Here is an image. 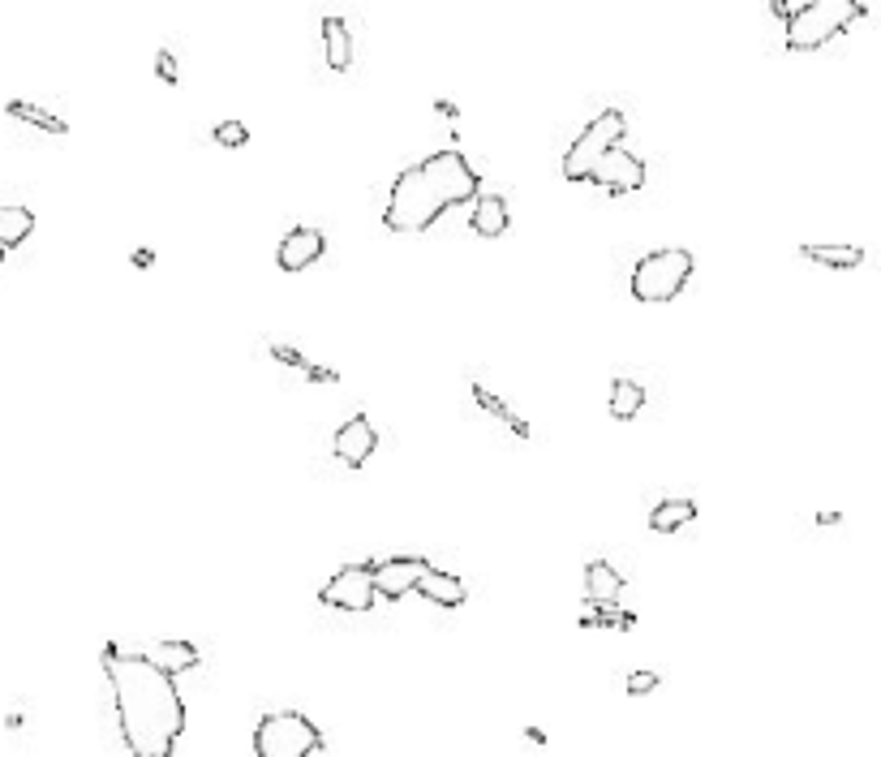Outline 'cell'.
<instances>
[{"mask_svg": "<svg viewBox=\"0 0 881 757\" xmlns=\"http://www.w3.org/2000/svg\"><path fill=\"white\" fill-rule=\"evenodd\" d=\"M864 13L869 9H864L860 0H808V5L791 9L783 44H787V52H817V48H826L830 39L847 35V26L860 22Z\"/></svg>", "mask_w": 881, "mask_h": 757, "instance_id": "3", "label": "cell"}, {"mask_svg": "<svg viewBox=\"0 0 881 757\" xmlns=\"http://www.w3.org/2000/svg\"><path fill=\"white\" fill-rule=\"evenodd\" d=\"M658 689V671H632L628 676V697H645Z\"/></svg>", "mask_w": 881, "mask_h": 757, "instance_id": "26", "label": "cell"}, {"mask_svg": "<svg viewBox=\"0 0 881 757\" xmlns=\"http://www.w3.org/2000/svg\"><path fill=\"white\" fill-rule=\"evenodd\" d=\"M319 749H323V732L297 710L263 714V723L254 727L258 757H314Z\"/></svg>", "mask_w": 881, "mask_h": 757, "instance_id": "5", "label": "cell"}, {"mask_svg": "<svg viewBox=\"0 0 881 757\" xmlns=\"http://www.w3.org/2000/svg\"><path fill=\"white\" fill-rule=\"evenodd\" d=\"M323 250H327V237L319 233V228H293V233L280 241L276 263L284 271H306V267H314L323 259Z\"/></svg>", "mask_w": 881, "mask_h": 757, "instance_id": "11", "label": "cell"}, {"mask_svg": "<svg viewBox=\"0 0 881 757\" xmlns=\"http://www.w3.org/2000/svg\"><path fill=\"white\" fill-rule=\"evenodd\" d=\"M473 401H478L482 409H490V413H495V418H499V422H508V426H512V431H516V435H521V439H529V426H525L521 418H512V413H508V405H503V401H499V396H490V392L482 388V383H473Z\"/></svg>", "mask_w": 881, "mask_h": 757, "instance_id": "23", "label": "cell"}, {"mask_svg": "<svg viewBox=\"0 0 881 757\" xmlns=\"http://www.w3.org/2000/svg\"><path fill=\"white\" fill-rule=\"evenodd\" d=\"M482 177L473 173V164L460 151H435L422 164H413L409 173H400L387 198L383 224L392 233H426L443 211L478 198Z\"/></svg>", "mask_w": 881, "mask_h": 757, "instance_id": "2", "label": "cell"}, {"mask_svg": "<svg viewBox=\"0 0 881 757\" xmlns=\"http://www.w3.org/2000/svg\"><path fill=\"white\" fill-rule=\"evenodd\" d=\"M692 521H697V504H692V499H662V504L649 512V530L654 534H675Z\"/></svg>", "mask_w": 881, "mask_h": 757, "instance_id": "17", "label": "cell"}, {"mask_svg": "<svg viewBox=\"0 0 881 757\" xmlns=\"http://www.w3.org/2000/svg\"><path fill=\"white\" fill-rule=\"evenodd\" d=\"M323 56L331 74H349L353 65V35L344 18H323Z\"/></svg>", "mask_w": 881, "mask_h": 757, "instance_id": "13", "label": "cell"}, {"mask_svg": "<svg viewBox=\"0 0 881 757\" xmlns=\"http://www.w3.org/2000/svg\"><path fill=\"white\" fill-rule=\"evenodd\" d=\"M800 254L808 263H821V267H834V271H847V267H860L864 263V250L860 246H800Z\"/></svg>", "mask_w": 881, "mask_h": 757, "instance_id": "20", "label": "cell"}, {"mask_svg": "<svg viewBox=\"0 0 881 757\" xmlns=\"http://www.w3.org/2000/svg\"><path fill=\"white\" fill-rule=\"evenodd\" d=\"M155 74H160V78L168 82V87H177V82H181V69H177V56H172V52H164V48H160V52H155Z\"/></svg>", "mask_w": 881, "mask_h": 757, "instance_id": "25", "label": "cell"}, {"mask_svg": "<svg viewBox=\"0 0 881 757\" xmlns=\"http://www.w3.org/2000/svg\"><path fill=\"white\" fill-rule=\"evenodd\" d=\"M319 598L327 607H340V611H370L374 607V581H370V564H344L336 577H331Z\"/></svg>", "mask_w": 881, "mask_h": 757, "instance_id": "7", "label": "cell"}, {"mask_svg": "<svg viewBox=\"0 0 881 757\" xmlns=\"http://www.w3.org/2000/svg\"><path fill=\"white\" fill-rule=\"evenodd\" d=\"M624 130H628V121H624V112H619V108L598 112V117L581 130V138H576L572 147H568V155H563V177H568V181H589L594 164H598L611 147H619Z\"/></svg>", "mask_w": 881, "mask_h": 757, "instance_id": "6", "label": "cell"}, {"mask_svg": "<svg viewBox=\"0 0 881 757\" xmlns=\"http://www.w3.org/2000/svg\"><path fill=\"white\" fill-rule=\"evenodd\" d=\"M104 676L112 684V706H117L129 757H172L185 732V702L177 680L121 646H104Z\"/></svg>", "mask_w": 881, "mask_h": 757, "instance_id": "1", "label": "cell"}, {"mask_svg": "<svg viewBox=\"0 0 881 757\" xmlns=\"http://www.w3.org/2000/svg\"><path fill=\"white\" fill-rule=\"evenodd\" d=\"M581 628H637V616H632V611H619L615 603L611 607H585Z\"/></svg>", "mask_w": 881, "mask_h": 757, "instance_id": "22", "label": "cell"}, {"mask_svg": "<svg viewBox=\"0 0 881 757\" xmlns=\"http://www.w3.org/2000/svg\"><path fill=\"white\" fill-rule=\"evenodd\" d=\"M585 594H589V607H611L615 598L624 594V577L606 560H594L585 568Z\"/></svg>", "mask_w": 881, "mask_h": 757, "instance_id": "16", "label": "cell"}, {"mask_svg": "<svg viewBox=\"0 0 881 757\" xmlns=\"http://www.w3.org/2000/svg\"><path fill=\"white\" fill-rule=\"evenodd\" d=\"M211 138L220 142V147H228V151H237V147H245V142H250V130H245L241 121H220L211 130Z\"/></svg>", "mask_w": 881, "mask_h": 757, "instance_id": "24", "label": "cell"}, {"mask_svg": "<svg viewBox=\"0 0 881 757\" xmlns=\"http://www.w3.org/2000/svg\"><path fill=\"white\" fill-rule=\"evenodd\" d=\"M35 233V211L31 207H0V254L22 246Z\"/></svg>", "mask_w": 881, "mask_h": 757, "instance_id": "19", "label": "cell"}, {"mask_svg": "<svg viewBox=\"0 0 881 757\" xmlns=\"http://www.w3.org/2000/svg\"><path fill=\"white\" fill-rule=\"evenodd\" d=\"M430 573V564L422 555H392L383 564H370V581H374V598H400L417 590V581Z\"/></svg>", "mask_w": 881, "mask_h": 757, "instance_id": "8", "label": "cell"}, {"mask_svg": "<svg viewBox=\"0 0 881 757\" xmlns=\"http://www.w3.org/2000/svg\"><path fill=\"white\" fill-rule=\"evenodd\" d=\"M134 654H142L151 667H160L164 676H172V680H177L181 671H194L202 663V654H198L194 641H151V646H142Z\"/></svg>", "mask_w": 881, "mask_h": 757, "instance_id": "12", "label": "cell"}, {"mask_svg": "<svg viewBox=\"0 0 881 757\" xmlns=\"http://www.w3.org/2000/svg\"><path fill=\"white\" fill-rule=\"evenodd\" d=\"M417 594H422L426 603H435V607H460L469 598L465 581H460L456 573H439V568H430V573L417 581Z\"/></svg>", "mask_w": 881, "mask_h": 757, "instance_id": "15", "label": "cell"}, {"mask_svg": "<svg viewBox=\"0 0 881 757\" xmlns=\"http://www.w3.org/2000/svg\"><path fill=\"white\" fill-rule=\"evenodd\" d=\"M374 448H379V435H374V426L361 418H349L336 431V439H331V452H336V461L340 465H349V469H361L374 456Z\"/></svg>", "mask_w": 881, "mask_h": 757, "instance_id": "10", "label": "cell"}, {"mask_svg": "<svg viewBox=\"0 0 881 757\" xmlns=\"http://www.w3.org/2000/svg\"><path fill=\"white\" fill-rule=\"evenodd\" d=\"M5 112H9L13 121H26V125H35V130H43V134H56V138H65V134H69V125H65L61 117H52V112H43L39 104H22V99H9Z\"/></svg>", "mask_w": 881, "mask_h": 757, "instance_id": "21", "label": "cell"}, {"mask_svg": "<svg viewBox=\"0 0 881 757\" xmlns=\"http://www.w3.org/2000/svg\"><path fill=\"white\" fill-rule=\"evenodd\" d=\"M688 276H692L688 250H654L632 267V297L645 306H667L684 293Z\"/></svg>", "mask_w": 881, "mask_h": 757, "instance_id": "4", "label": "cell"}, {"mask_svg": "<svg viewBox=\"0 0 881 757\" xmlns=\"http://www.w3.org/2000/svg\"><path fill=\"white\" fill-rule=\"evenodd\" d=\"M589 181L602 185L606 194H632V190H641V185H645V164H641L632 151L611 147V151H606L602 160L594 164Z\"/></svg>", "mask_w": 881, "mask_h": 757, "instance_id": "9", "label": "cell"}, {"mask_svg": "<svg viewBox=\"0 0 881 757\" xmlns=\"http://www.w3.org/2000/svg\"><path fill=\"white\" fill-rule=\"evenodd\" d=\"M508 224H512V216H508V203H503L499 194H482V198H473L469 228H473L478 237H503V233H508Z\"/></svg>", "mask_w": 881, "mask_h": 757, "instance_id": "14", "label": "cell"}, {"mask_svg": "<svg viewBox=\"0 0 881 757\" xmlns=\"http://www.w3.org/2000/svg\"><path fill=\"white\" fill-rule=\"evenodd\" d=\"M606 409H611L615 422H632L637 413L645 409V388L637 379H615L611 383V396H606Z\"/></svg>", "mask_w": 881, "mask_h": 757, "instance_id": "18", "label": "cell"}]
</instances>
